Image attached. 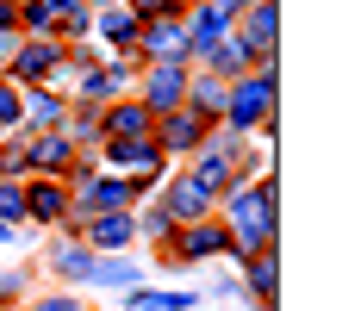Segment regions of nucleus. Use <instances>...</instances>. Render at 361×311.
Masks as SVG:
<instances>
[{"instance_id":"obj_7","label":"nucleus","mask_w":361,"mask_h":311,"mask_svg":"<svg viewBox=\"0 0 361 311\" xmlns=\"http://www.w3.org/2000/svg\"><path fill=\"white\" fill-rule=\"evenodd\" d=\"M231 32L255 50V69H274V37H281V6H274V0H250Z\"/></svg>"},{"instance_id":"obj_13","label":"nucleus","mask_w":361,"mask_h":311,"mask_svg":"<svg viewBox=\"0 0 361 311\" xmlns=\"http://www.w3.org/2000/svg\"><path fill=\"white\" fill-rule=\"evenodd\" d=\"M25 218L69 224V181H25Z\"/></svg>"},{"instance_id":"obj_27","label":"nucleus","mask_w":361,"mask_h":311,"mask_svg":"<svg viewBox=\"0 0 361 311\" xmlns=\"http://www.w3.org/2000/svg\"><path fill=\"white\" fill-rule=\"evenodd\" d=\"M13 293H19V274H0V305H6Z\"/></svg>"},{"instance_id":"obj_8","label":"nucleus","mask_w":361,"mask_h":311,"mask_svg":"<svg viewBox=\"0 0 361 311\" xmlns=\"http://www.w3.org/2000/svg\"><path fill=\"white\" fill-rule=\"evenodd\" d=\"M137 63H193L187 56V25L180 19H144V32H137Z\"/></svg>"},{"instance_id":"obj_14","label":"nucleus","mask_w":361,"mask_h":311,"mask_svg":"<svg viewBox=\"0 0 361 311\" xmlns=\"http://www.w3.org/2000/svg\"><path fill=\"white\" fill-rule=\"evenodd\" d=\"M94 32L106 37L118 56H137V32H144V19H131L125 6H106V13H94Z\"/></svg>"},{"instance_id":"obj_25","label":"nucleus","mask_w":361,"mask_h":311,"mask_svg":"<svg viewBox=\"0 0 361 311\" xmlns=\"http://www.w3.org/2000/svg\"><path fill=\"white\" fill-rule=\"evenodd\" d=\"M37 311H87V305H81L75 293H44V299H37Z\"/></svg>"},{"instance_id":"obj_28","label":"nucleus","mask_w":361,"mask_h":311,"mask_svg":"<svg viewBox=\"0 0 361 311\" xmlns=\"http://www.w3.org/2000/svg\"><path fill=\"white\" fill-rule=\"evenodd\" d=\"M81 6H94V13H106V6H118V0H81Z\"/></svg>"},{"instance_id":"obj_31","label":"nucleus","mask_w":361,"mask_h":311,"mask_svg":"<svg viewBox=\"0 0 361 311\" xmlns=\"http://www.w3.org/2000/svg\"><path fill=\"white\" fill-rule=\"evenodd\" d=\"M0 311H6V305H0Z\"/></svg>"},{"instance_id":"obj_22","label":"nucleus","mask_w":361,"mask_h":311,"mask_svg":"<svg viewBox=\"0 0 361 311\" xmlns=\"http://www.w3.org/2000/svg\"><path fill=\"white\" fill-rule=\"evenodd\" d=\"M19 125H25V87L0 81V138H6V131H19Z\"/></svg>"},{"instance_id":"obj_29","label":"nucleus","mask_w":361,"mask_h":311,"mask_svg":"<svg viewBox=\"0 0 361 311\" xmlns=\"http://www.w3.org/2000/svg\"><path fill=\"white\" fill-rule=\"evenodd\" d=\"M0 243H13V224H0Z\"/></svg>"},{"instance_id":"obj_17","label":"nucleus","mask_w":361,"mask_h":311,"mask_svg":"<svg viewBox=\"0 0 361 311\" xmlns=\"http://www.w3.org/2000/svg\"><path fill=\"white\" fill-rule=\"evenodd\" d=\"M243 280H250V293L262 299V305H274V286H281V274H274V249L243 255Z\"/></svg>"},{"instance_id":"obj_24","label":"nucleus","mask_w":361,"mask_h":311,"mask_svg":"<svg viewBox=\"0 0 361 311\" xmlns=\"http://www.w3.org/2000/svg\"><path fill=\"white\" fill-rule=\"evenodd\" d=\"M25 218V181H0V224Z\"/></svg>"},{"instance_id":"obj_1","label":"nucleus","mask_w":361,"mask_h":311,"mask_svg":"<svg viewBox=\"0 0 361 311\" xmlns=\"http://www.w3.org/2000/svg\"><path fill=\"white\" fill-rule=\"evenodd\" d=\"M218 206H224V231H231V255H237V262L274 249V231H281V218H274V206H281V181H274L268 169L255 174V181H237Z\"/></svg>"},{"instance_id":"obj_18","label":"nucleus","mask_w":361,"mask_h":311,"mask_svg":"<svg viewBox=\"0 0 361 311\" xmlns=\"http://www.w3.org/2000/svg\"><path fill=\"white\" fill-rule=\"evenodd\" d=\"M50 268H56L63 280H87V268H94V249H87L81 237H69L56 255H50Z\"/></svg>"},{"instance_id":"obj_2","label":"nucleus","mask_w":361,"mask_h":311,"mask_svg":"<svg viewBox=\"0 0 361 311\" xmlns=\"http://www.w3.org/2000/svg\"><path fill=\"white\" fill-rule=\"evenodd\" d=\"M268 118H281V75H274V69L237 75V81L224 87V112H218V125L243 143L250 131H262Z\"/></svg>"},{"instance_id":"obj_21","label":"nucleus","mask_w":361,"mask_h":311,"mask_svg":"<svg viewBox=\"0 0 361 311\" xmlns=\"http://www.w3.org/2000/svg\"><path fill=\"white\" fill-rule=\"evenodd\" d=\"M131 311H193V293H144V286H131Z\"/></svg>"},{"instance_id":"obj_11","label":"nucleus","mask_w":361,"mask_h":311,"mask_svg":"<svg viewBox=\"0 0 361 311\" xmlns=\"http://www.w3.org/2000/svg\"><path fill=\"white\" fill-rule=\"evenodd\" d=\"M156 206L175 218V231H180V224H200V218H218V200L200 187V181H169Z\"/></svg>"},{"instance_id":"obj_10","label":"nucleus","mask_w":361,"mask_h":311,"mask_svg":"<svg viewBox=\"0 0 361 311\" xmlns=\"http://www.w3.org/2000/svg\"><path fill=\"white\" fill-rule=\"evenodd\" d=\"M149 131H156V118H149L131 94L112 100V106H100V143H144Z\"/></svg>"},{"instance_id":"obj_9","label":"nucleus","mask_w":361,"mask_h":311,"mask_svg":"<svg viewBox=\"0 0 361 311\" xmlns=\"http://www.w3.org/2000/svg\"><path fill=\"white\" fill-rule=\"evenodd\" d=\"M75 237L87 243L94 255H125V249L137 243V218H131V212H100V218H81Z\"/></svg>"},{"instance_id":"obj_4","label":"nucleus","mask_w":361,"mask_h":311,"mask_svg":"<svg viewBox=\"0 0 361 311\" xmlns=\"http://www.w3.org/2000/svg\"><path fill=\"white\" fill-rule=\"evenodd\" d=\"M56 63H63V44H56V37H13V56H6L0 81H13V87H44Z\"/></svg>"},{"instance_id":"obj_30","label":"nucleus","mask_w":361,"mask_h":311,"mask_svg":"<svg viewBox=\"0 0 361 311\" xmlns=\"http://www.w3.org/2000/svg\"><path fill=\"white\" fill-rule=\"evenodd\" d=\"M6 6H25V0H6Z\"/></svg>"},{"instance_id":"obj_15","label":"nucleus","mask_w":361,"mask_h":311,"mask_svg":"<svg viewBox=\"0 0 361 311\" xmlns=\"http://www.w3.org/2000/svg\"><path fill=\"white\" fill-rule=\"evenodd\" d=\"M63 112H69V100H63L56 87H25V125H19V131H56Z\"/></svg>"},{"instance_id":"obj_19","label":"nucleus","mask_w":361,"mask_h":311,"mask_svg":"<svg viewBox=\"0 0 361 311\" xmlns=\"http://www.w3.org/2000/svg\"><path fill=\"white\" fill-rule=\"evenodd\" d=\"M19 37H56V44H63V25H56V13H50L44 0H25V6H19Z\"/></svg>"},{"instance_id":"obj_20","label":"nucleus","mask_w":361,"mask_h":311,"mask_svg":"<svg viewBox=\"0 0 361 311\" xmlns=\"http://www.w3.org/2000/svg\"><path fill=\"white\" fill-rule=\"evenodd\" d=\"M87 280H100V286H131V280H144L125 255H94V268H87Z\"/></svg>"},{"instance_id":"obj_6","label":"nucleus","mask_w":361,"mask_h":311,"mask_svg":"<svg viewBox=\"0 0 361 311\" xmlns=\"http://www.w3.org/2000/svg\"><path fill=\"white\" fill-rule=\"evenodd\" d=\"M169 262H212V255H231V231L224 218H200V224H180L175 237L162 243Z\"/></svg>"},{"instance_id":"obj_5","label":"nucleus","mask_w":361,"mask_h":311,"mask_svg":"<svg viewBox=\"0 0 361 311\" xmlns=\"http://www.w3.org/2000/svg\"><path fill=\"white\" fill-rule=\"evenodd\" d=\"M212 131H218L212 118H200L193 106H180V112H169V118H156L149 143H156V150H162V156L175 162V156H200V150L212 143Z\"/></svg>"},{"instance_id":"obj_12","label":"nucleus","mask_w":361,"mask_h":311,"mask_svg":"<svg viewBox=\"0 0 361 311\" xmlns=\"http://www.w3.org/2000/svg\"><path fill=\"white\" fill-rule=\"evenodd\" d=\"M180 25H187V56H193V63H200L212 44H224V37H231V19L218 13L212 0H193V6L180 13Z\"/></svg>"},{"instance_id":"obj_23","label":"nucleus","mask_w":361,"mask_h":311,"mask_svg":"<svg viewBox=\"0 0 361 311\" xmlns=\"http://www.w3.org/2000/svg\"><path fill=\"white\" fill-rule=\"evenodd\" d=\"M131 19H180L187 13V0H118Z\"/></svg>"},{"instance_id":"obj_26","label":"nucleus","mask_w":361,"mask_h":311,"mask_svg":"<svg viewBox=\"0 0 361 311\" xmlns=\"http://www.w3.org/2000/svg\"><path fill=\"white\" fill-rule=\"evenodd\" d=\"M0 37H6V44L19 37V6H6V0H0Z\"/></svg>"},{"instance_id":"obj_16","label":"nucleus","mask_w":361,"mask_h":311,"mask_svg":"<svg viewBox=\"0 0 361 311\" xmlns=\"http://www.w3.org/2000/svg\"><path fill=\"white\" fill-rule=\"evenodd\" d=\"M224 87H231V81H218V75H187V106H193V112H200V118H212L218 125V112H224Z\"/></svg>"},{"instance_id":"obj_3","label":"nucleus","mask_w":361,"mask_h":311,"mask_svg":"<svg viewBox=\"0 0 361 311\" xmlns=\"http://www.w3.org/2000/svg\"><path fill=\"white\" fill-rule=\"evenodd\" d=\"M131 100L144 106L149 118H169V112H180V106H187V69H180V63H144L137 87H131Z\"/></svg>"}]
</instances>
